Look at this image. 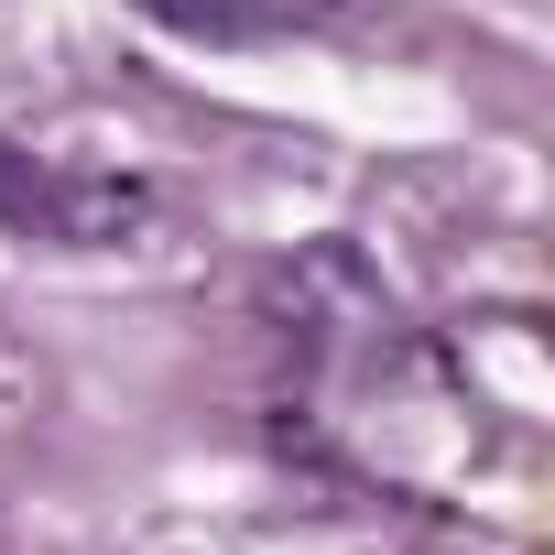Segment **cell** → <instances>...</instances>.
Masks as SVG:
<instances>
[{
  "label": "cell",
  "instance_id": "obj_1",
  "mask_svg": "<svg viewBox=\"0 0 555 555\" xmlns=\"http://www.w3.org/2000/svg\"><path fill=\"white\" fill-rule=\"evenodd\" d=\"M0 218L23 240H55V250H109L153 218V196L131 175H88V164H44V153L0 142Z\"/></svg>",
  "mask_w": 555,
  "mask_h": 555
},
{
  "label": "cell",
  "instance_id": "obj_2",
  "mask_svg": "<svg viewBox=\"0 0 555 555\" xmlns=\"http://www.w3.org/2000/svg\"><path fill=\"white\" fill-rule=\"evenodd\" d=\"M131 12H153L185 44H272V34L317 23V0H131Z\"/></svg>",
  "mask_w": 555,
  "mask_h": 555
}]
</instances>
